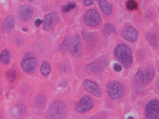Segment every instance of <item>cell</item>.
Masks as SVG:
<instances>
[{
  "label": "cell",
  "mask_w": 159,
  "mask_h": 119,
  "mask_svg": "<svg viewBox=\"0 0 159 119\" xmlns=\"http://www.w3.org/2000/svg\"><path fill=\"white\" fill-rule=\"evenodd\" d=\"M116 59L125 68L131 67L133 62L132 52L127 45L121 43L118 45L114 51Z\"/></svg>",
  "instance_id": "1"
},
{
  "label": "cell",
  "mask_w": 159,
  "mask_h": 119,
  "mask_svg": "<svg viewBox=\"0 0 159 119\" xmlns=\"http://www.w3.org/2000/svg\"><path fill=\"white\" fill-rule=\"evenodd\" d=\"M154 70L150 66H145L139 69L134 76V81L138 86H143L149 83L154 78Z\"/></svg>",
  "instance_id": "2"
},
{
  "label": "cell",
  "mask_w": 159,
  "mask_h": 119,
  "mask_svg": "<svg viewBox=\"0 0 159 119\" xmlns=\"http://www.w3.org/2000/svg\"><path fill=\"white\" fill-rule=\"evenodd\" d=\"M67 112V106L66 103L62 100H56L49 107L47 116L50 119H62L66 116Z\"/></svg>",
  "instance_id": "3"
},
{
  "label": "cell",
  "mask_w": 159,
  "mask_h": 119,
  "mask_svg": "<svg viewBox=\"0 0 159 119\" xmlns=\"http://www.w3.org/2000/svg\"><path fill=\"white\" fill-rule=\"evenodd\" d=\"M107 57L102 56L85 66L84 70L86 73L90 75H98L104 71L108 65Z\"/></svg>",
  "instance_id": "4"
},
{
  "label": "cell",
  "mask_w": 159,
  "mask_h": 119,
  "mask_svg": "<svg viewBox=\"0 0 159 119\" xmlns=\"http://www.w3.org/2000/svg\"><path fill=\"white\" fill-rule=\"evenodd\" d=\"M108 95L113 100H119L123 97L125 93V87L121 82L111 81L108 82L106 87Z\"/></svg>",
  "instance_id": "5"
},
{
  "label": "cell",
  "mask_w": 159,
  "mask_h": 119,
  "mask_svg": "<svg viewBox=\"0 0 159 119\" xmlns=\"http://www.w3.org/2000/svg\"><path fill=\"white\" fill-rule=\"evenodd\" d=\"M38 59L33 53L27 52L22 60V68L28 74H33L35 72L38 66Z\"/></svg>",
  "instance_id": "6"
},
{
  "label": "cell",
  "mask_w": 159,
  "mask_h": 119,
  "mask_svg": "<svg viewBox=\"0 0 159 119\" xmlns=\"http://www.w3.org/2000/svg\"><path fill=\"white\" fill-rule=\"evenodd\" d=\"M85 25L90 27H96L100 23L101 17L99 13L94 9H90L85 12L83 16Z\"/></svg>",
  "instance_id": "7"
},
{
  "label": "cell",
  "mask_w": 159,
  "mask_h": 119,
  "mask_svg": "<svg viewBox=\"0 0 159 119\" xmlns=\"http://www.w3.org/2000/svg\"><path fill=\"white\" fill-rule=\"evenodd\" d=\"M145 113L146 117L148 119H159V100L153 99L147 103L145 106Z\"/></svg>",
  "instance_id": "8"
},
{
  "label": "cell",
  "mask_w": 159,
  "mask_h": 119,
  "mask_svg": "<svg viewBox=\"0 0 159 119\" xmlns=\"http://www.w3.org/2000/svg\"><path fill=\"white\" fill-rule=\"evenodd\" d=\"M94 106L93 100L88 95H84L74 105V109L77 112L84 113L90 111Z\"/></svg>",
  "instance_id": "9"
},
{
  "label": "cell",
  "mask_w": 159,
  "mask_h": 119,
  "mask_svg": "<svg viewBox=\"0 0 159 119\" xmlns=\"http://www.w3.org/2000/svg\"><path fill=\"white\" fill-rule=\"evenodd\" d=\"M70 49L71 54L75 58H80L82 56V42L78 34H75L73 35Z\"/></svg>",
  "instance_id": "10"
},
{
  "label": "cell",
  "mask_w": 159,
  "mask_h": 119,
  "mask_svg": "<svg viewBox=\"0 0 159 119\" xmlns=\"http://www.w3.org/2000/svg\"><path fill=\"white\" fill-rule=\"evenodd\" d=\"M33 10L32 7L28 5L21 6L18 8L17 16L21 22H29L32 17Z\"/></svg>",
  "instance_id": "11"
},
{
  "label": "cell",
  "mask_w": 159,
  "mask_h": 119,
  "mask_svg": "<svg viewBox=\"0 0 159 119\" xmlns=\"http://www.w3.org/2000/svg\"><path fill=\"white\" fill-rule=\"evenodd\" d=\"M59 20L58 14L56 12L49 13L45 16L43 28L46 31L52 30Z\"/></svg>",
  "instance_id": "12"
},
{
  "label": "cell",
  "mask_w": 159,
  "mask_h": 119,
  "mask_svg": "<svg viewBox=\"0 0 159 119\" xmlns=\"http://www.w3.org/2000/svg\"><path fill=\"white\" fill-rule=\"evenodd\" d=\"M121 34L124 39L131 43L135 42L138 38V31L131 26L124 27L122 29Z\"/></svg>",
  "instance_id": "13"
},
{
  "label": "cell",
  "mask_w": 159,
  "mask_h": 119,
  "mask_svg": "<svg viewBox=\"0 0 159 119\" xmlns=\"http://www.w3.org/2000/svg\"><path fill=\"white\" fill-rule=\"evenodd\" d=\"M84 86L86 91L94 97H100L102 96V91L99 86L94 82L88 79L84 81Z\"/></svg>",
  "instance_id": "14"
},
{
  "label": "cell",
  "mask_w": 159,
  "mask_h": 119,
  "mask_svg": "<svg viewBox=\"0 0 159 119\" xmlns=\"http://www.w3.org/2000/svg\"><path fill=\"white\" fill-rule=\"evenodd\" d=\"M15 17L12 15H9L6 17L2 26V31L3 33L10 34L13 30L15 26Z\"/></svg>",
  "instance_id": "15"
},
{
  "label": "cell",
  "mask_w": 159,
  "mask_h": 119,
  "mask_svg": "<svg viewBox=\"0 0 159 119\" xmlns=\"http://www.w3.org/2000/svg\"><path fill=\"white\" fill-rule=\"evenodd\" d=\"M26 113V108L23 104H17L10 110V115L13 118L18 119L24 116Z\"/></svg>",
  "instance_id": "16"
},
{
  "label": "cell",
  "mask_w": 159,
  "mask_h": 119,
  "mask_svg": "<svg viewBox=\"0 0 159 119\" xmlns=\"http://www.w3.org/2000/svg\"><path fill=\"white\" fill-rule=\"evenodd\" d=\"M97 1L99 7L105 16H109L111 15L113 10L111 4L106 0H97Z\"/></svg>",
  "instance_id": "17"
},
{
  "label": "cell",
  "mask_w": 159,
  "mask_h": 119,
  "mask_svg": "<svg viewBox=\"0 0 159 119\" xmlns=\"http://www.w3.org/2000/svg\"><path fill=\"white\" fill-rule=\"evenodd\" d=\"M82 37L84 40L86 42H89L92 44L96 43L97 42V36L93 33L90 32L86 30H84L82 32Z\"/></svg>",
  "instance_id": "18"
},
{
  "label": "cell",
  "mask_w": 159,
  "mask_h": 119,
  "mask_svg": "<svg viewBox=\"0 0 159 119\" xmlns=\"http://www.w3.org/2000/svg\"><path fill=\"white\" fill-rule=\"evenodd\" d=\"M115 27L113 24L109 23H106L104 25L101 30L102 35L105 37H107L112 34L115 33Z\"/></svg>",
  "instance_id": "19"
},
{
  "label": "cell",
  "mask_w": 159,
  "mask_h": 119,
  "mask_svg": "<svg viewBox=\"0 0 159 119\" xmlns=\"http://www.w3.org/2000/svg\"><path fill=\"white\" fill-rule=\"evenodd\" d=\"M145 37L148 43L150 45L154 48H156L158 46V38L156 34L154 33H148L146 34Z\"/></svg>",
  "instance_id": "20"
},
{
  "label": "cell",
  "mask_w": 159,
  "mask_h": 119,
  "mask_svg": "<svg viewBox=\"0 0 159 119\" xmlns=\"http://www.w3.org/2000/svg\"><path fill=\"white\" fill-rule=\"evenodd\" d=\"M72 43V39L69 37H66L61 44L60 45L59 49L63 53H66L70 49Z\"/></svg>",
  "instance_id": "21"
},
{
  "label": "cell",
  "mask_w": 159,
  "mask_h": 119,
  "mask_svg": "<svg viewBox=\"0 0 159 119\" xmlns=\"http://www.w3.org/2000/svg\"><path fill=\"white\" fill-rule=\"evenodd\" d=\"M11 54L8 50H3L0 54V61L3 64H7L10 62Z\"/></svg>",
  "instance_id": "22"
},
{
  "label": "cell",
  "mask_w": 159,
  "mask_h": 119,
  "mask_svg": "<svg viewBox=\"0 0 159 119\" xmlns=\"http://www.w3.org/2000/svg\"><path fill=\"white\" fill-rule=\"evenodd\" d=\"M46 100L45 97L42 95H40L36 97L34 100L35 107L38 109H42L46 104Z\"/></svg>",
  "instance_id": "23"
},
{
  "label": "cell",
  "mask_w": 159,
  "mask_h": 119,
  "mask_svg": "<svg viewBox=\"0 0 159 119\" xmlns=\"http://www.w3.org/2000/svg\"><path fill=\"white\" fill-rule=\"evenodd\" d=\"M51 70V67L50 64L47 61H44L40 67L41 74L44 76H47L50 74Z\"/></svg>",
  "instance_id": "24"
},
{
  "label": "cell",
  "mask_w": 159,
  "mask_h": 119,
  "mask_svg": "<svg viewBox=\"0 0 159 119\" xmlns=\"http://www.w3.org/2000/svg\"><path fill=\"white\" fill-rule=\"evenodd\" d=\"M6 76L8 80L11 83H13L16 80L17 72L14 68H11L7 71Z\"/></svg>",
  "instance_id": "25"
},
{
  "label": "cell",
  "mask_w": 159,
  "mask_h": 119,
  "mask_svg": "<svg viewBox=\"0 0 159 119\" xmlns=\"http://www.w3.org/2000/svg\"><path fill=\"white\" fill-rule=\"evenodd\" d=\"M126 7L129 11H133L138 8V4L135 0H128L126 2Z\"/></svg>",
  "instance_id": "26"
},
{
  "label": "cell",
  "mask_w": 159,
  "mask_h": 119,
  "mask_svg": "<svg viewBox=\"0 0 159 119\" xmlns=\"http://www.w3.org/2000/svg\"><path fill=\"white\" fill-rule=\"evenodd\" d=\"M76 4L75 2H70L66 6L62 7V12L63 13L69 12L71 10H73L76 7Z\"/></svg>",
  "instance_id": "27"
},
{
  "label": "cell",
  "mask_w": 159,
  "mask_h": 119,
  "mask_svg": "<svg viewBox=\"0 0 159 119\" xmlns=\"http://www.w3.org/2000/svg\"><path fill=\"white\" fill-rule=\"evenodd\" d=\"M144 51L142 49H140L139 51L137 52V55L136 57L137 58L139 61L143 60L145 58V53Z\"/></svg>",
  "instance_id": "28"
},
{
  "label": "cell",
  "mask_w": 159,
  "mask_h": 119,
  "mask_svg": "<svg viewBox=\"0 0 159 119\" xmlns=\"http://www.w3.org/2000/svg\"><path fill=\"white\" fill-rule=\"evenodd\" d=\"M113 69L115 71L119 72H121L122 70V67L121 65L119 64L118 63H115L113 65Z\"/></svg>",
  "instance_id": "29"
},
{
  "label": "cell",
  "mask_w": 159,
  "mask_h": 119,
  "mask_svg": "<svg viewBox=\"0 0 159 119\" xmlns=\"http://www.w3.org/2000/svg\"><path fill=\"white\" fill-rule=\"evenodd\" d=\"M43 23H44V20H41L40 18H38L35 21L34 25L35 27L38 28L40 26L41 24H42Z\"/></svg>",
  "instance_id": "30"
},
{
  "label": "cell",
  "mask_w": 159,
  "mask_h": 119,
  "mask_svg": "<svg viewBox=\"0 0 159 119\" xmlns=\"http://www.w3.org/2000/svg\"><path fill=\"white\" fill-rule=\"evenodd\" d=\"M95 0H84V3L86 6L92 5L94 2Z\"/></svg>",
  "instance_id": "31"
},
{
  "label": "cell",
  "mask_w": 159,
  "mask_h": 119,
  "mask_svg": "<svg viewBox=\"0 0 159 119\" xmlns=\"http://www.w3.org/2000/svg\"><path fill=\"white\" fill-rule=\"evenodd\" d=\"M67 84V82L66 80H65V79H63L61 81V82H60V87H65L66 86Z\"/></svg>",
  "instance_id": "32"
},
{
  "label": "cell",
  "mask_w": 159,
  "mask_h": 119,
  "mask_svg": "<svg viewBox=\"0 0 159 119\" xmlns=\"http://www.w3.org/2000/svg\"><path fill=\"white\" fill-rule=\"evenodd\" d=\"M59 68H60V70L61 71H66V67L63 64H61L60 67Z\"/></svg>",
  "instance_id": "33"
},
{
  "label": "cell",
  "mask_w": 159,
  "mask_h": 119,
  "mask_svg": "<svg viewBox=\"0 0 159 119\" xmlns=\"http://www.w3.org/2000/svg\"><path fill=\"white\" fill-rule=\"evenodd\" d=\"M22 30L24 31V32H27L28 31V29H27V28H26V27H23L22 28Z\"/></svg>",
  "instance_id": "34"
},
{
  "label": "cell",
  "mask_w": 159,
  "mask_h": 119,
  "mask_svg": "<svg viewBox=\"0 0 159 119\" xmlns=\"http://www.w3.org/2000/svg\"><path fill=\"white\" fill-rule=\"evenodd\" d=\"M2 118V115L1 113H0V119Z\"/></svg>",
  "instance_id": "35"
},
{
  "label": "cell",
  "mask_w": 159,
  "mask_h": 119,
  "mask_svg": "<svg viewBox=\"0 0 159 119\" xmlns=\"http://www.w3.org/2000/svg\"><path fill=\"white\" fill-rule=\"evenodd\" d=\"M128 118H129V119H130V118H132V119H133V117H131V116H130V117H128Z\"/></svg>",
  "instance_id": "36"
},
{
  "label": "cell",
  "mask_w": 159,
  "mask_h": 119,
  "mask_svg": "<svg viewBox=\"0 0 159 119\" xmlns=\"http://www.w3.org/2000/svg\"><path fill=\"white\" fill-rule=\"evenodd\" d=\"M29 1H33V0H29Z\"/></svg>",
  "instance_id": "37"
}]
</instances>
